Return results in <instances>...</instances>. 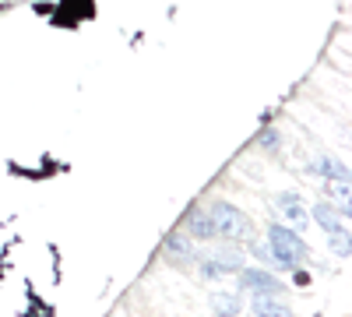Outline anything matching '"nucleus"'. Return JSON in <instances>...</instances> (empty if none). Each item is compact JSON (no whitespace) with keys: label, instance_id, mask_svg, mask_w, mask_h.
<instances>
[{"label":"nucleus","instance_id":"nucleus-5","mask_svg":"<svg viewBox=\"0 0 352 317\" xmlns=\"http://www.w3.org/2000/svg\"><path fill=\"white\" fill-rule=\"evenodd\" d=\"M187 233L197 237V240H212V237H219V233H215V226H212V215L204 212V208H190V212H187Z\"/></svg>","mask_w":352,"mask_h":317},{"label":"nucleus","instance_id":"nucleus-4","mask_svg":"<svg viewBox=\"0 0 352 317\" xmlns=\"http://www.w3.org/2000/svg\"><path fill=\"white\" fill-rule=\"evenodd\" d=\"M240 285L247 293H282V282L261 268H240Z\"/></svg>","mask_w":352,"mask_h":317},{"label":"nucleus","instance_id":"nucleus-12","mask_svg":"<svg viewBox=\"0 0 352 317\" xmlns=\"http://www.w3.org/2000/svg\"><path fill=\"white\" fill-rule=\"evenodd\" d=\"M166 250H173V254H184V257H187V254H190V240H187L184 233H176V237H169V240H166Z\"/></svg>","mask_w":352,"mask_h":317},{"label":"nucleus","instance_id":"nucleus-3","mask_svg":"<svg viewBox=\"0 0 352 317\" xmlns=\"http://www.w3.org/2000/svg\"><path fill=\"white\" fill-rule=\"evenodd\" d=\"M275 212L282 215V226L296 229V233L310 226V212L303 208V201H300L296 194H278V197H275Z\"/></svg>","mask_w":352,"mask_h":317},{"label":"nucleus","instance_id":"nucleus-13","mask_svg":"<svg viewBox=\"0 0 352 317\" xmlns=\"http://www.w3.org/2000/svg\"><path fill=\"white\" fill-rule=\"evenodd\" d=\"M261 145H264V149H275V145H278V134H275V131H264V134H261Z\"/></svg>","mask_w":352,"mask_h":317},{"label":"nucleus","instance_id":"nucleus-2","mask_svg":"<svg viewBox=\"0 0 352 317\" xmlns=\"http://www.w3.org/2000/svg\"><path fill=\"white\" fill-rule=\"evenodd\" d=\"M208 215H212L215 233H222L226 240H250V237H254L250 219H247L236 205H226V201H219V205H212Z\"/></svg>","mask_w":352,"mask_h":317},{"label":"nucleus","instance_id":"nucleus-11","mask_svg":"<svg viewBox=\"0 0 352 317\" xmlns=\"http://www.w3.org/2000/svg\"><path fill=\"white\" fill-rule=\"evenodd\" d=\"M331 250L338 257H349V229H338V233H331Z\"/></svg>","mask_w":352,"mask_h":317},{"label":"nucleus","instance_id":"nucleus-8","mask_svg":"<svg viewBox=\"0 0 352 317\" xmlns=\"http://www.w3.org/2000/svg\"><path fill=\"white\" fill-rule=\"evenodd\" d=\"M314 173H320V177H328V180H338V177H349L345 173V166L335 159V155H320V159H314V166H310Z\"/></svg>","mask_w":352,"mask_h":317},{"label":"nucleus","instance_id":"nucleus-9","mask_svg":"<svg viewBox=\"0 0 352 317\" xmlns=\"http://www.w3.org/2000/svg\"><path fill=\"white\" fill-rule=\"evenodd\" d=\"M314 219L320 222V229H328V233H338V229H345V219H338V212L331 205H317L314 208Z\"/></svg>","mask_w":352,"mask_h":317},{"label":"nucleus","instance_id":"nucleus-6","mask_svg":"<svg viewBox=\"0 0 352 317\" xmlns=\"http://www.w3.org/2000/svg\"><path fill=\"white\" fill-rule=\"evenodd\" d=\"M208 257H212V265H215L222 275L243 268V254H240V250H232V247H222V250H215V254H208Z\"/></svg>","mask_w":352,"mask_h":317},{"label":"nucleus","instance_id":"nucleus-1","mask_svg":"<svg viewBox=\"0 0 352 317\" xmlns=\"http://www.w3.org/2000/svg\"><path fill=\"white\" fill-rule=\"evenodd\" d=\"M268 250H272V261L282 268V272H292L307 261V243L296 229L289 226H272L268 229Z\"/></svg>","mask_w":352,"mask_h":317},{"label":"nucleus","instance_id":"nucleus-7","mask_svg":"<svg viewBox=\"0 0 352 317\" xmlns=\"http://www.w3.org/2000/svg\"><path fill=\"white\" fill-rule=\"evenodd\" d=\"M254 314L261 317H285L289 307L275 300V293H254Z\"/></svg>","mask_w":352,"mask_h":317},{"label":"nucleus","instance_id":"nucleus-10","mask_svg":"<svg viewBox=\"0 0 352 317\" xmlns=\"http://www.w3.org/2000/svg\"><path fill=\"white\" fill-rule=\"evenodd\" d=\"M212 310H215V314H240V300L215 293V296H212Z\"/></svg>","mask_w":352,"mask_h":317}]
</instances>
